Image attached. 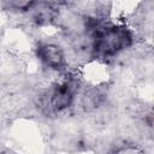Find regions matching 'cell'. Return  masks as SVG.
<instances>
[{
    "instance_id": "6da1fadb",
    "label": "cell",
    "mask_w": 154,
    "mask_h": 154,
    "mask_svg": "<svg viewBox=\"0 0 154 154\" xmlns=\"http://www.w3.org/2000/svg\"><path fill=\"white\" fill-rule=\"evenodd\" d=\"M132 35L125 26H101L94 31L93 49L97 55L111 57L130 46Z\"/></svg>"
},
{
    "instance_id": "7a4b0ae2",
    "label": "cell",
    "mask_w": 154,
    "mask_h": 154,
    "mask_svg": "<svg viewBox=\"0 0 154 154\" xmlns=\"http://www.w3.org/2000/svg\"><path fill=\"white\" fill-rule=\"evenodd\" d=\"M73 100V87L65 82L54 87L48 94V106L54 111H63L67 108Z\"/></svg>"
},
{
    "instance_id": "3957f363",
    "label": "cell",
    "mask_w": 154,
    "mask_h": 154,
    "mask_svg": "<svg viewBox=\"0 0 154 154\" xmlns=\"http://www.w3.org/2000/svg\"><path fill=\"white\" fill-rule=\"evenodd\" d=\"M38 58L51 69L60 70L65 66V55L63 49L53 43H45L37 48Z\"/></svg>"
}]
</instances>
